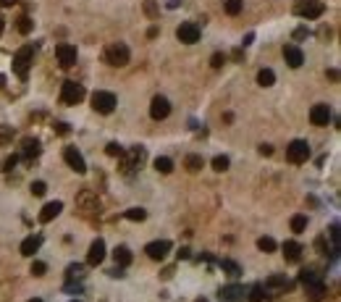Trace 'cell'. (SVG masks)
Instances as JSON below:
<instances>
[{"mask_svg": "<svg viewBox=\"0 0 341 302\" xmlns=\"http://www.w3.org/2000/svg\"><path fill=\"white\" fill-rule=\"evenodd\" d=\"M299 281H302V287H305V292L312 300H320L326 295V281H323V276H320L315 268H305L299 273Z\"/></svg>", "mask_w": 341, "mask_h": 302, "instance_id": "obj_1", "label": "cell"}, {"mask_svg": "<svg viewBox=\"0 0 341 302\" xmlns=\"http://www.w3.org/2000/svg\"><path fill=\"white\" fill-rule=\"evenodd\" d=\"M32 63H34V45L29 42V45H24V48L16 50V56H13V74L18 79H26V76H29Z\"/></svg>", "mask_w": 341, "mask_h": 302, "instance_id": "obj_2", "label": "cell"}, {"mask_svg": "<svg viewBox=\"0 0 341 302\" xmlns=\"http://www.w3.org/2000/svg\"><path fill=\"white\" fill-rule=\"evenodd\" d=\"M76 213L81 218H92V216L100 213V200L92 189H81L76 195Z\"/></svg>", "mask_w": 341, "mask_h": 302, "instance_id": "obj_3", "label": "cell"}, {"mask_svg": "<svg viewBox=\"0 0 341 302\" xmlns=\"http://www.w3.org/2000/svg\"><path fill=\"white\" fill-rule=\"evenodd\" d=\"M103 58H105L108 66L124 69L126 63H129V58H132V53H129V48H126L124 42H110L108 48H105V53H103Z\"/></svg>", "mask_w": 341, "mask_h": 302, "instance_id": "obj_4", "label": "cell"}, {"mask_svg": "<svg viewBox=\"0 0 341 302\" xmlns=\"http://www.w3.org/2000/svg\"><path fill=\"white\" fill-rule=\"evenodd\" d=\"M84 87L76 84V81H63L61 84V103L63 105H79L84 100Z\"/></svg>", "mask_w": 341, "mask_h": 302, "instance_id": "obj_5", "label": "cell"}, {"mask_svg": "<svg viewBox=\"0 0 341 302\" xmlns=\"http://www.w3.org/2000/svg\"><path fill=\"white\" fill-rule=\"evenodd\" d=\"M92 108H95L97 113H113L116 111V95L113 92H108V89H97L95 95H92Z\"/></svg>", "mask_w": 341, "mask_h": 302, "instance_id": "obj_6", "label": "cell"}, {"mask_svg": "<svg viewBox=\"0 0 341 302\" xmlns=\"http://www.w3.org/2000/svg\"><path fill=\"white\" fill-rule=\"evenodd\" d=\"M310 158V145L305 140H291L289 142V148H286V160L289 163H305Z\"/></svg>", "mask_w": 341, "mask_h": 302, "instance_id": "obj_7", "label": "cell"}, {"mask_svg": "<svg viewBox=\"0 0 341 302\" xmlns=\"http://www.w3.org/2000/svg\"><path fill=\"white\" fill-rule=\"evenodd\" d=\"M302 19H307V21H312V19H320V16L326 13V5L320 3V0H305V3H299L297 8H294Z\"/></svg>", "mask_w": 341, "mask_h": 302, "instance_id": "obj_8", "label": "cell"}, {"mask_svg": "<svg viewBox=\"0 0 341 302\" xmlns=\"http://www.w3.org/2000/svg\"><path fill=\"white\" fill-rule=\"evenodd\" d=\"M200 24H195V21H184V24H179V29H176V37H179V42H184V45H195V42H200Z\"/></svg>", "mask_w": 341, "mask_h": 302, "instance_id": "obj_9", "label": "cell"}, {"mask_svg": "<svg viewBox=\"0 0 341 302\" xmlns=\"http://www.w3.org/2000/svg\"><path fill=\"white\" fill-rule=\"evenodd\" d=\"M55 58H58V63L63 69H71V66H76V48L68 42H61V45H55Z\"/></svg>", "mask_w": 341, "mask_h": 302, "instance_id": "obj_10", "label": "cell"}, {"mask_svg": "<svg viewBox=\"0 0 341 302\" xmlns=\"http://www.w3.org/2000/svg\"><path fill=\"white\" fill-rule=\"evenodd\" d=\"M63 160L68 163V168H71V171H76V173H87V160H84V155H81L76 148H66V150H63Z\"/></svg>", "mask_w": 341, "mask_h": 302, "instance_id": "obj_11", "label": "cell"}, {"mask_svg": "<svg viewBox=\"0 0 341 302\" xmlns=\"http://www.w3.org/2000/svg\"><path fill=\"white\" fill-rule=\"evenodd\" d=\"M331 118H334V113H331V105L318 103V105L310 108V121H312V126H328Z\"/></svg>", "mask_w": 341, "mask_h": 302, "instance_id": "obj_12", "label": "cell"}, {"mask_svg": "<svg viewBox=\"0 0 341 302\" xmlns=\"http://www.w3.org/2000/svg\"><path fill=\"white\" fill-rule=\"evenodd\" d=\"M150 116L155 118V121H163V118H168L171 116V103H168V97H152V103H150Z\"/></svg>", "mask_w": 341, "mask_h": 302, "instance_id": "obj_13", "label": "cell"}, {"mask_svg": "<svg viewBox=\"0 0 341 302\" xmlns=\"http://www.w3.org/2000/svg\"><path fill=\"white\" fill-rule=\"evenodd\" d=\"M144 252H147V258H152V260H163L165 255L171 252V242L168 239H158V242H150L144 247Z\"/></svg>", "mask_w": 341, "mask_h": 302, "instance_id": "obj_14", "label": "cell"}, {"mask_svg": "<svg viewBox=\"0 0 341 302\" xmlns=\"http://www.w3.org/2000/svg\"><path fill=\"white\" fill-rule=\"evenodd\" d=\"M103 260H105V242L97 236V239L89 244V252H87V265H100Z\"/></svg>", "mask_w": 341, "mask_h": 302, "instance_id": "obj_15", "label": "cell"}, {"mask_svg": "<svg viewBox=\"0 0 341 302\" xmlns=\"http://www.w3.org/2000/svg\"><path fill=\"white\" fill-rule=\"evenodd\" d=\"M61 210H63V203H61V200H53V203H48L40 210V216H37V218H40V224H50L53 218L61 216Z\"/></svg>", "mask_w": 341, "mask_h": 302, "instance_id": "obj_16", "label": "cell"}, {"mask_svg": "<svg viewBox=\"0 0 341 302\" xmlns=\"http://www.w3.org/2000/svg\"><path fill=\"white\" fill-rule=\"evenodd\" d=\"M283 61H286L291 69H299L302 63H305V53H302L297 45H286V48H283Z\"/></svg>", "mask_w": 341, "mask_h": 302, "instance_id": "obj_17", "label": "cell"}, {"mask_svg": "<svg viewBox=\"0 0 341 302\" xmlns=\"http://www.w3.org/2000/svg\"><path fill=\"white\" fill-rule=\"evenodd\" d=\"M42 247V236L40 234H32V236H26V239L21 242V255L24 258H34V252Z\"/></svg>", "mask_w": 341, "mask_h": 302, "instance_id": "obj_18", "label": "cell"}, {"mask_svg": "<svg viewBox=\"0 0 341 302\" xmlns=\"http://www.w3.org/2000/svg\"><path fill=\"white\" fill-rule=\"evenodd\" d=\"M113 260H116V265H121V268H126V265H132L134 255H132V250H129L126 244H118L116 250H113Z\"/></svg>", "mask_w": 341, "mask_h": 302, "instance_id": "obj_19", "label": "cell"}, {"mask_svg": "<svg viewBox=\"0 0 341 302\" xmlns=\"http://www.w3.org/2000/svg\"><path fill=\"white\" fill-rule=\"evenodd\" d=\"M283 258H286V263H299L302 260V244L299 242H283Z\"/></svg>", "mask_w": 341, "mask_h": 302, "instance_id": "obj_20", "label": "cell"}, {"mask_svg": "<svg viewBox=\"0 0 341 302\" xmlns=\"http://www.w3.org/2000/svg\"><path fill=\"white\" fill-rule=\"evenodd\" d=\"M247 297H250V302H271V289L265 287V284H255V287L247 292Z\"/></svg>", "mask_w": 341, "mask_h": 302, "instance_id": "obj_21", "label": "cell"}, {"mask_svg": "<svg viewBox=\"0 0 341 302\" xmlns=\"http://www.w3.org/2000/svg\"><path fill=\"white\" fill-rule=\"evenodd\" d=\"M242 295H247V292H244V287H239V284H231V287H223V289H220V300H228V302L239 300Z\"/></svg>", "mask_w": 341, "mask_h": 302, "instance_id": "obj_22", "label": "cell"}, {"mask_svg": "<svg viewBox=\"0 0 341 302\" xmlns=\"http://www.w3.org/2000/svg\"><path fill=\"white\" fill-rule=\"evenodd\" d=\"M184 166H187L189 173H197L205 166V158H202V155H187V158H184Z\"/></svg>", "mask_w": 341, "mask_h": 302, "instance_id": "obj_23", "label": "cell"}, {"mask_svg": "<svg viewBox=\"0 0 341 302\" xmlns=\"http://www.w3.org/2000/svg\"><path fill=\"white\" fill-rule=\"evenodd\" d=\"M155 171L163 173V176H165V173H171L173 171V160L165 158V155H158V158H155Z\"/></svg>", "mask_w": 341, "mask_h": 302, "instance_id": "obj_24", "label": "cell"}, {"mask_svg": "<svg viewBox=\"0 0 341 302\" xmlns=\"http://www.w3.org/2000/svg\"><path fill=\"white\" fill-rule=\"evenodd\" d=\"M273 81H275L273 69H260V71H257V84H260V87H271Z\"/></svg>", "mask_w": 341, "mask_h": 302, "instance_id": "obj_25", "label": "cell"}, {"mask_svg": "<svg viewBox=\"0 0 341 302\" xmlns=\"http://www.w3.org/2000/svg\"><path fill=\"white\" fill-rule=\"evenodd\" d=\"M37 155H40V142L37 140H24V158L32 160V158H37Z\"/></svg>", "mask_w": 341, "mask_h": 302, "instance_id": "obj_26", "label": "cell"}, {"mask_svg": "<svg viewBox=\"0 0 341 302\" xmlns=\"http://www.w3.org/2000/svg\"><path fill=\"white\" fill-rule=\"evenodd\" d=\"M305 228H307V216L297 213V216L291 218V231L294 234H305Z\"/></svg>", "mask_w": 341, "mask_h": 302, "instance_id": "obj_27", "label": "cell"}, {"mask_svg": "<svg viewBox=\"0 0 341 302\" xmlns=\"http://www.w3.org/2000/svg\"><path fill=\"white\" fill-rule=\"evenodd\" d=\"M242 8H244V0H226V3H223V11L228 16H239V13H242Z\"/></svg>", "mask_w": 341, "mask_h": 302, "instance_id": "obj_28", "label": "cell"}, {"mask_svg": "<svg viewBox=\"0 0 341 302\" xmlns=\"http://www.w3.org/2000/svg\"><path fill=\"white\" fill-rule=\"evenodd\" d=\"M265 287L268 289H289L291 284L286 281V276H271L268 281H265Z\"/></svg>", "mask_w": 341, "mask_h": 302, "instance_id": "obj_29", "label": "cell"}, {"mask_svg": "<svg viewBox=\"0 0 341 302\" xmlns=\"http://www.w3.org/2000/svg\"><path fill=\"white\" fill-rule=\"evenodd\" d=\"M13 126H0V148H8L13 142Z\"/></svg>", "mask_w": 341, "mask_h": 302, "instance_id": "obj_30", "label": "cell"}, {"mask_svg": "<svg viewBox=\"0 0 341 302\" xmlns=\"http://www.w3.org/2000/svg\"><path fill=\"white\" fill-rule=\"evenodd\" d=\"M81 276H84V265H81V263H71L68 268H66V279H68V281L81 279Z\"/></svg>", "mask_w": 341, "mask_h": 302, "instance_id": "obj_31", "label": "cell"}, {"mask_svg": "<svg viewBox=\"0 0 341 302\" xmlns=\"http://www.w3.org/2000/svg\"><path fill=\"white\" fill-rule=\"evenodd\" d=\"M275 239L273 236H260V239H257V250H263V252H275Z\"/></svg>", "mask_w": 341, "mask_h": 302, "instance_id": "obj_32", "label": "cell"}, {"mask_svg": "<svg viewBox=\"0 0 341 302\" xmlns=\"http://www.w3.org/2000/svg\"><path fill=\"white\" fill-rule=\"evenodd\" d=\"M124 218H129V221H144V218H147V210H144V208H129L126 213H124Z\"/></svg>", "mask_w": 341, "mask_h": 302, "instance_id": "obj_33", "label": "cell"}, {"mask_svg": "<svg viewBox=\"0 0 341 302\" xmlns=\"http://www.w3.org/2000/svg\"><path fill=\"white\" fill-rule=\"evenodd\" d=\"M220 268L223 271H228V276H239V273H242V268H239V263H234V260H220Z\"/></svg>", "mask_w": 341, "mask_h": 302, "instance_id": "obj_34", "label": "cell"}, {"mask_svg": "<svg viewBox=\"0 0 341 302\" xmlns=\"http://www.w3.org/2000/svg\"><path fill=\"white\" fill-rule=\"evenodd\" d=\"M213 168H215L218 173H223V171L228 168V158H226V155H215V158H213Z\"/></svg>", "mask_w": 341, "mask_h": 302, "instance_id": "obj_35", "label": "cell"}, {"mask_svg": "<svg viewBox=\"0 0 341 302\" xmlns=\"http://www.w3.org/2000/svg\"><path fill=\"white\" fill-rule=\"evenodd\" d=\"M105 152L110 155V158H121L124 155V148L118 142H110V145H105Z\"/></svg>", "mask_w": 341, "mask_h": 302, "instance_id": "obj_36", "label": "cell"}, {"mask_svg": "<svg viewBox=\"0 0 341 302\" xmlns=\"http://www.w3.org/2000/svg\"><path fill=\"white\" fill-rule=\"evenodd\" d=\"M16 26H18V32H21V34H29L34 24H32V19H29V16H21V19H18V24H16Z\"/></svg>", "mask_w": 341, "mask_h": 302, "instance_id": "obj_37", "label": "cell"}, {"mask_svg": "<svg viewBox=\"0 0 341 302\" xmlns=\"http://www.w3.org/2000/svg\"><path fill=\"white\" fill-rule=\"evenodd\" d=\"M29 189H32V195H34V197H42L45 192H48V184H45V181H32V187H29Z\"/></svg>", "mask_w": 341, "mask_h": 302, "instance_id": "obj_38", "label": "cell"}, {"mask_svg": "<svg viewBox=\"0 0 341 302\" xmlns=\"http://www.w3.org/2000/svg\"><path fill=\"white\" fill-rule=\"evenodd\" d=\"M16 163H18V155H8V158L0 163V171H13Z\"/></svg>", "mask_w": 341, "mask_h": 302, "instance_id": "obj_39", "label": "cell"}, {"mask_svg": "<svg viewBox=\"0 0 341 302\" xmlns=\"http://www.w3.org/2000/svg\"><path fill=\"white\" fill-rule=\"evenodd\" d=\"M45 271H48V265H45L42 260H34L32 263V276H45Z\"/></svg>", "mask_w": 341, "mask_h": 302, "instance_id": "obj_40", "label": "cell"}, {"mask_svg": "<svg viewBox=\"0 0 341 302\" xmlns=\"http://www.w3.org/2000/svg\"><path fill=\"white\" fill-rule=\"evenodd\" d=\"M108 276H110V279H124L126 273H124L121 265H116V268H110V271H108Z\"/></svg>", "mask_w": 341, "mask_h": 302, "instance_id": "obj_41", "label": "cell"}, {"mask_svg": "<svg viewBox=\"0 0 341 302\" xmlns=\"http://www.w3.org/2000/svg\"><path fill=\"white\" fill-rule=\"evenodd\" d=\"M223 63H226V58L220 56V53H215V56H213V69H220Z\"/></svg>", "mask_w": 341, "mask_h": 302, "instance_id": "obj_42", "label": "cell"}, {"mask_svg": "<svg viewBox=\"0 0 341 302\" xmlns=\"http://www.w3.org/2000/svg\"><path fill=\"white\" fill-rule=\"evenodd\" d=\"M55 132H58V134H68V124H63V121H55Z\"/></svg>", "mask_w": 341, "mask_h": 302, "instance_id": "obj_43", "label": "cell"}, {"mask_svg": "<svg viewBox=\"0 0 341 302\" xmlns=\"http://www.w3.org/2000/svg\"><path fill=\"white\" fill-rule=\"evenodd\" d=\"M144 11L150 13V16H155V13H158V8H155V3H152V0H147V3H144Z\"/></svg>", "mask_w": 341, "mask_h": 302, "instance_id": "obj_44", "label": "cell"}, {"mask_svg": "<svg viewBox=\"0 0 341 302\" xmlns=\"http://www.w3.org/2000/svg\"><path fill=\"white\" fill-rule=\"evenodd\" d=\"M260 155H273V148L271 145H260Z\"/></svg>", "mask_w": 341, "mask_h": 302, "instance_id": "obj_45", "label": "cell"}, {"mask_svg": "<svg viewBox=\"0 0 341 302\" xmlns=\"http://www.w3.org/2000/svg\"><path fill=\"white\" fill-rule=\"evenodd\" d=\"M307 34H310L307 29H297V32H294V37H297V40H302V37H307Z\"/></svg>", "mask_w": 341, "mask_h": 302, "instance_id": "obj_46", "label": "cell"}, {"mask_svg": "<svg viewBox=\"0 0 341 302\" xmlns=\"http://www.w3.org/2000/svg\"><path fill=\"white\" fill-rule=\"evenodd\" d=\"M16 3H18V0H0V5H5V8L8 5H16Z\"/></svg>", "mask_w": 341, "mask_h": 302, "instance_id": "obj_47", "label": "cell"}, {"mask_svg": "<svg viewBox=\"0 0 341 302\" xmlns=\"http://www.w3.org/2000/svg\"><path fill=\"white\" fill-rule=\"evenodd\" d=\"M3 29H5V19L0 16V34H3Z\"/></svg>", "mask_w": 341, "mask_h": 302, "instance_id": "obj_48", "label": "cell"}, {"mask_svg": "<svg viewBox=\"0 0 341 302\" xmlns=\"http://www.w3.org/2000/svg\"><path fill=\"white\" fill-rule=\"evenodd\" d=\"M3 84H5V76H3V74H0V87H3Z\"/></svg>", "mask_w": 341, "mask_h": 302, "instance_id": "obj_49", "label": "cell"}, {"mask_svg": "<svg viewBox=\"0 0 341 302\" xmlns=\"http://www.w3.org/2000/svg\"><path fill=\"white\" fill-rule=\"evenodd\" d=\"M29 302H42V300H40V297H32V300H29Z\"/></svg>", "mask_w": 341, "mask_h": 302, "instance_id": "obj_50", "label": "cell"}, {"mask_svg": "<svg viewBox=\"0 0 341 302\" xmlns=\"http://www.w3.org/2000/svg\"><path fill=\"white\" fill-rule=\"evenodd\" d=\"M71 302H81V300H71Z\"/></svg>", "mask_w": 341, "mask_h": 302, "instance_id": "obj_51", "label": "cell"}, {"mask_svg": "<svg viewBox=\"0 0 341 302\" xmlns=\"http://www.w3.org/2000/svg\"><path fill=\"white\" fill-rule=\"evenodd\" d=\"M197 302H207V300H197Z\"/></svg>", "mask_w": 341, "mask_h": 302, "instance_id": "obj_52", "label": "cell"}]
</instances>
